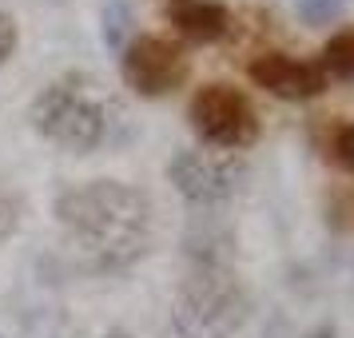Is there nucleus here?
Returning <instances> with one entry per match:
<instances>
[{
	"instance_id": "nucleus-1",
	"label": "nucleus",
	"mask_w": 354,
	"mask_h": 338,
	"mask_svg": "<svg viewBox=\"0 0 354 338\" xmlns=\"http://www.w3.org/2000/svg\"><path fill=\"white\" fill-rule=\"evenodd\" d=\"M56 223L96 271H124L151 247V199L120 179H88L56 195Z\"/></svg>"
},
{
	"instance_id": "nucleus-2",
	"label": "nucleus",
	"mask_w": 354,
	"mask_h": 338,
	"mask_svg": "<svg viewBox=\"0 0 354 338\" xmlns=\"http://www.w3.org/2000/svg\"><path fill=\"white\" fill-rule=\"evenodd\" d=\"M28 120L52 147L72 156H92L104 144H112L120 108L104 92V84L88 76H64L32 100Z\"/></svg>"
},
{
	"instance_id": "nucleus-3",
	"label": "nucleus",
	"mask_w": 354,
	"mask_h": 338,
	"mask_svg": "<svg viewBox=\"0 0 354 338\" xmlns=\"http://www.w3.org/2000/svg\"><path fill=\"white\" fill-rule=\"evenodd\" d=\"M171 319L183 338H231L247 319V294L231 274L199 271L183 283Z\"/></svg>"
},
{
	"instance_id": "nucleus-4",
	"label": "nucleus",
	"mask_w": 354,
	"mask_h": 338,
	"mask_svg": "<svg viewBox=\"0 0 354 338\" xmlns=\"http://www.w3.org/2000/svg\"><path fill=\"white\" fill-rule=\"evenodd\" d=\"M187 120L203 147H215V151H243L259 140L255 104L231 84H203L192 96Z\"/></svg>"
},
{
	"instance_id": "nucleus-5",
	"label": "nucleus",
	"mask_w": 354,
	"mask_h": 338,
	"mask_svg": "<svg viewBox=\"0 0 354 338\" xmlns=\"http://www.w3.org/2000/svg\"><path fill=\"white\" fill-rule=\"evenodd\" d=\"M167 179L192 207H219L239 191L247 179V163L235 151H215V147H187L176 151L167 163Z\"/></svg>"
},
{
	"instance_id": "nucleus-6",
	"label": "nucleus",
	"mask_w": 354,
	"mask_h": 338,
	"mask_svg": "<svg viewBox=\"0 0 354 338\" xmlns=\"http://www.w3.org/2000/svg\"><path fill=\"white\" fill-rule=\"evenodd\" d=\"M120 72L136 96H167L187 80V56L179 44L163 36H136L131 44L120 48Z\"/></svg>"
},
{
	"instance_id": "nucleus-7",
	"label": "nucleus",
	"mask_w": 354,
	"mask_h": 338,
	"mask_svg": "<svg viewBox=\"0 0 354 338\" xmlns=\"http://www.w3.org/2000/svg\"><path fill=\"white\" fill-rule=\"evenodd\" d=\"M251 80L274 100H315L326 92V72L310 60H295L287 52H263L251 60Z\"/></svg>"
},
{
	"instance_id": "nucleus-8",
	"label": "nucleus",
	"mask_w": 354,
	"mask_h": 338,
	"mask_svg": "<svg viewBox=\"0 0 354 338\" xmlns=\"http://www.w3.org/2000/svg\"><path fill=\"white\" fill-rule=\"evenodd\" d=\"M167 20L195 44H215L231 32V12L219 0H167Z\"/></svg>"
},
{
	"instance_id": "nucleus-9",
	"label": "nucleus",
	"mask_w": 354,
	"mask_h": 338,
	"mask_svg": "<svg viewBox=\"0 0 354 338\" xmlns=\"http://www.w3.org/2000/svg\"><path fill=\"white\" fill-rule=\"evenodd\" d=\"M319 68L326 72V80L335 76V80L354 84V28H342V32H335L326 44H322Z\"/></svg>"
},
{
	"instance_id": "nucleus-10",
	"label": "nucleus",
	"mask_w": 354,
	"mask_h": 338,
	"mask_svg": "<svg viewBox=\"0 0 354 338\" xmlns=\"http://www.w3.org/2000/svg\"><path fill=\"white\" fill-rule=\"evenodd\" d=\"M295 12L310 28H326L346 12V0H295Z\"/></svg>"
},
{
	"instance_id": "nucleus-11",
	"label": "nucleus",
	"mask_w": 354,
	"mask_h": 338,
	"mask_svg": "<svg viewBox=\"0 0 354 338\" xmlns=\"http://www.w3.org/2000/svg\"><path fill=\"white\" fill-rule=\"evenodd\" d=\"M20 215H24V207H20V195L12 191V187H4V183H0V243H8L12 235H17Z\"/></svg>"
},
{
	"instance_id": "nucleus-12",
	"label": "nucleus",
	"mask_w": 354,
	"mask_h": 338,
	"mask_svg": "<svg viewBox=\"0 0 354 338\" xmlns=\"http://www.w3.org/2000/svg\"><path fill=\"white\" fill-rule=\"evenodd\" d=\"M20 48V28H17V17L8 8H0V68L8 64Z\"/></svg>"
},
{
	"instance_id": "nucleus-13",
	"label": "nucleus",
	"mask_w": 354,
	"mask_h": 338,
	"mask_svg": "<svg viewBox=\"0 0 354 338\" xmlns=\"http://www.w3.org/2000/svg\"><path fill=\"white\" fill-rule=\"evenodd\" d=\"M330 151H335L338 167L354 176V124H342V128L335 131V144H330Z\"/></svg>"
},
{
	"instance_id": "nucleus-14",
	"label": "nucleus",
	"mask_w": 354,
	"mask_h": 338,
	"mask_svg": "<svg viewBox=\"0 0 354 338\" xmlns=\"http://www.w3.org/2000/svg\"><path fill=\"white\" fill-rule=\"evenodd\" d=\"M124 24H131L128 8H124V4H112V8H108V44L120 48V28H124Z\"/></svg>"
},
{
	"instance_id": "nucleus-15",
	"label": "nucleus",
	"mask_w": 354,
	"mask_h": 338,
	"mask_svg": "<svg viewBox=\"0 0 354 338\" xmlns=\"http://www.w3.org/2000/svg\"><path fill=\"white\" fill-rule=\"evenodd\" d=\"M104 338H131V335H128V330H108Z\"/></svg>"
},
{
	"instance_id": "nucleus-16",
	"label": "nucleus",
	"mask_w": 354,
	"mask_h": 338,
	"mask_svg": "<svg viewBox=\"0 0 354 338\" xmlns=\"http://www.w3.org/2000/svg\"><path fill=\"white\" fill-rule=\"evenodd\" d=\"M52 4H64V0H52Z\"/></svg>"
}]
</instances>
